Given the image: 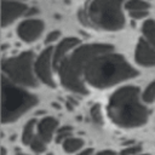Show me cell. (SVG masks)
Here are the masks:
<instances>
[{
  "instance_id": "obj_9",
  "label": "cell",
  "mask_w": 155,
  "mask_h": 155,
  "mask_svg": "<svg viewBox=\"0 0 155 155\" xmlns=\"http://www.w3.org/2000/svg\"><path fill=\"white\" fill-rule=\"evenodd\" d=\"M28 7L25 4L16 0H2L1 2V25L6 27L15 22L22 15H25Z\"/></svg>"
},
{
  "instance_id": "obj_17",
  "label": "cell",
  "mask_w": 155,
  "mask_h": 155,
  "mask_svg": "<svg viewBox=\"0 0 155 155\" xmlns=\"http://www.w3.org/2000/svg\"><path fill=\"white\" fill-rule=\"evenodd\" d=\"M142 99L145 103H153L155 101V80L151 81L142 94Z\"/></svg>"
},
{
  "instance_id": "obj_15",
  "label": "cell",
  "mask_w": 155,
  "mask_h": 155,
  "mask_svg": "<svg viewBox=\"0 0 155 155\" xmlns=\"http://www.w3.org/2000/svg\"><path fill=\"white\" fill-rule=\"evenodd\" d=\"M62 147H63V150L65 153H75L78 150H80L82 147H84V140L81 138H76V137H69L68 139H65L63 143H62Z\"/></svg>"
},
{
  "instance_id": "obj_2",
  "label": "cell",
  "mask_w": 155,
  "mask_h": 155,
  "mask_svg": "<svg viewBox=\"0 0 155 155\" xmlns=\"http://www.w3.org/2000/svg\"><path fill=\"white\" fill-rule=\"evenodd\" d=\"M111 51L113 46L108 44H87L75 48L69 56H65L56 69L62 86L74 93L87 94L88 91L84 80V71L87 63L96 56Z\"/></svg>"
},
{
  "instance_id": "obj_21",
  "label": "cell",
  "mask_w": 155,
  "mask_h": 155,
  "mask_svg": "<svg viewBox=\"0 0 155 155\" xmlns=\"http://www.w3.org/2000/svg\"><path fill=\"white\" fill-rule=\"evenodd\" d=\"M59 36H61V33H59L58 30H53V31L48 33V35L46 36V39H45V44H51V42L56 41Z\"/></svg>"
},
{
  "instance_id": "obj_8",
  "label": "cell",
  "mask_w": 155,
  "mask_h": 155,
  "mask_svg": "<svg viewBox=\"0 0 155 155\" xmlns=\"http://www.w3.org/2000/svg\"><path fill=\"white\" fill-rule=\"evenodd\" d=\"M45 29L44 22L40 19H25L17 27V35L24 42H34L39 39Z\"/></svg>"
},
{
  "instance_id": "obj_11",
  "label": "cell",
  "mask_w": 155,
  "mask_h": 155,
  "mask_svg": "<svg viewBox=\"0 0 155 155\" xmlns=\"http://www.w3.org/2000/svg\"><path fill=\"white\" fill-rule=\"evenodd\" d=\"M79 44H80L79 39L73 38V36L63 39V40L54 47V50H53V68L57 69V67L61 64V62L65 58L67 53H68L69 51H71V50H73L75 46H78Z\"/></svg>"
},
{
  "instance_id": "obj_1",
  "label": "cell",
  "mask_w": 155,
  "mask_h": 155,
  "mask_svg": "<svg viewBox=\"0 0 155 155\" xmlns=\"http://www.w3.org/2000/svg\"><path fill=\"white\" fill-rule=\"evenodd\" d=\"M138 75V71L117 53L107 52L92 58L84 71V80L90 86L104 90Z\"/></svg>"
},
{
  "instance_id": "obj_20",
  "label": "cell",
  "mask_w": 155,
  "mask_h": 155,
  "mask_svg": "<svg viewBox=\"0 0 155 155\" xmlns=\"http://www.w3.org/2000/svg\"><path fill=\"white\" fill-rule=\"evenodd\" d=\"M71 131H73V128L70 126H63V127L58 128L57 132H56V142L57 143L58 142H62L63 143L65 139H68L69 137H71Z\"/></svg>"
},
{
  "instance_id": "obj_12",
  "label": "cell",
  "mask_w": 155,
  "mask_h": 155,
  "mask_svg": "<svg viewBox=\"0 0 155 155\" xmlns=\"http://www.w3.org/2000/svg\"><path fill=\"white\" fill-rule=\"evenodd\" d=\"M57 127H58V121L52 117V116H46L42 117L36 126V131H38V136L46 143H50L51 139L53 138L54 133L57 132Z\"/></svg>"
},
{
  "instance_id": "obj_18",
  "label": "cell",
  "mask_w": 155,
  "mask_h": 155,
  "mask_svg": "<svg viewBox=\"0 0 155 155\" xmlns=\"http://www.w3.org/2000/svg\"><path fill=\"white\" fill-rule=\"evenodd\" d=\"M90 115H91V119L93 122L98 124V125H102L103 124V114H102V109H101V105L99 104H93L90 109Z\"/></svg>"
},
{
  "instance_id": "obj_10",
  "label": "cell",
  "mask_w": 155,
  "mask_h": 155,
  "mask_svg": "<svg viewBox=\"0 0 155 155\" xmlns=\"http://www.w3.org/2000/svg\"><path fill=\"white\" fill-rule=\"evenodd\" d=\"M136 62L143 67L155 65V47H153L144 39H139L134 51Z\"/></svg>"
},
{
  "instance_id": "obj_4",
  "label": "cell",
  "mask_w": 155,
  "mask_h": 155,
  "mask_svg": "<svg viewBox=\"0 0 155 155\" xmlns=\"http://www.w3.org/2000/svg\"><path fill=\"white\" fill-rule=\"evenodd\" d=\"M124 0H91L79 12L85 25L105 31H117L125 25L122 12Z\"/></svg>"
},
{
  "instance_id": "obj_22",
  "label": "cell",
  "mask_w": 155,
  "mask_h": 155,
  "mask_svg": "<svg viewBox=\"0 0 155 155\" xmlns=\"http://www.w3.org/2000/svg\"><path fill=\"white\" fill-rule=\"evenodd\" d=\"M139 150H140V147H138V145L128 147V148H126L121 151V155H137V153Z\"/></svg>"
},
{
  "instance_id": "obj_6",
  "label": "cell",
  "mask_w": 155,
  "mask_h": 155,
  "mask_svg": "<svg viewBox=\"0 0 155 155\" xmlns=\"http://www.w3.org/2000/svg\"><path fill=\"white\" fill-rule=\"evenodd\" d=\"M34 63V53L31 51H25L5 59L2 62V71L10 81L18 86L35 87L38 80L35 78Z\"/></svg>"
},
{
  "instance_id": "obj_27",
  "label": "cell",
  "mask_w": 155,
  "mask_h": 155,
  "mask_svg": "<svg viewBox=\"0 0 155 155\" xmlns=\"http://www.w3.org/2000/svg\"><path fill=\"white\" fill-rule=\"evenodd\" d=\"M137 155H148V154H137Z\"/></svg>"
},
{
  "instance_id": "obj_24",
  "label": "cell",
  "mask_w": 155,
  "mask_h": 155,
  "mask_svg": "<svg viewBox=\"0 0 155 155\" xmlns=\"http://www.w3.org/2000/svg\"><path fill=\"white\" fill-rule=\"evenodd\" d=\"M96 155H116V154L113 150H102V151L97 153Z\"/></svg>"
},
{
  "instance_id": "obj_3",
  "label": "cell",
  "mask_w": 155,
  "mask_h": 155,
  "mask_svg": "<svg viewBox=\"0 0 155 155\" xmlns=\"http://www.w3.org/2000/svg\"><path fill=\"white\" fill-rule=\"evenodd\" d=\"M108 115L116 126L134 128L148 122L149 110L140 102L137 86H124L110 96Z\"/></svg>"
},
{
  "instance_id": "obj_26",
  "label": "cell",
  "mask_w": 155,
  "mask_h": 155,
  "mask_svg": "<svg viewBox=\"0 0 155 155\" xmlns=\"http://www.w3.org/2000/svg\"><path fill=\"white\" fill-rule=\"evenodd\" d=\"M78 155H92V149L84 150V151H81V153H80V154H78Z\"/></svg>"
},
{
  "instance_id": "obj_13",
  "label": "cell",
  "mask_w": 155,
  "mask_h": 155,
  "mask_svg": "<svg viewBox=\"0 0 155 155\" xmlns=\"http://www.w3.org/2000/svg\"><path fill=\"white\" fill-rule=\"evenodd\" d=\"M142 34L144 36V40L149 42L153 47H155V21L154 19H147L142 24Z\"/></svg>"
},
{
  "instance_id": "obj_23",
  "label": "cell",
  "mask_w": 155,
  "mask_h": 155,
  "mask_svg": "<svg viewBox=\"0 0 155 155\" xmlns=\"http://www.w3.org/2000/svg\"><path fill=\"white\" fill-rule=\"evenodd\" d=\"M130 16L134 19H142L148 16V11H136V12H130Z\"/></svg>"
},
{
  "instance_id": "obj_7",
  "label": "cell",
  "mask_w": 155,
  "mask_h": 155,
  "mask_svg": "<svg viewBox=\"0 0 155 155\" xmlns=\"http://www.w3.org/2000/svg\"><path fill=\"white\" fill-rule=\"evenodd\" d=\"M53 47L45 48L39 57L35 59L34 63V71L36 78L47 85L48 87H56V82L52 76V68H53Z\"/></svg>"
},
{
  "instance_id": "obj_5",
  "label": "cell",
  "mask_w": 155,
  "mask_h": 155,
  "mask_svg": "<svg viewBox=\"0 0 155 155\" xmlns=\"http://www.w3.org/2000/svg\"><path fill=\"white\" fill-rule=\"evenodd\" d=\"M38 104L36 96L29 93L24 88L2 78L1 87V120L2 124L16 121L28 110Z\"/></svg>"
},
{
  "instance_id": "obj_16",
  "label": "cell",
  "mask_w": 155,
  "mask_h": 155,
  "mask_svg": "<svg viewBox=\"0 0 155 155\" xmlns=\"http://www.w3.org/2000/svg\"><path fill=\"white\" fill-rule=\"evenodd\" d=\"M150 7V4L144 0H128L125 2V8L130 12H136V11H148Z\"/></svg>"
},
{
  "instance_id": "obj_25",
  "label": "cell",
  "mask_w": 155,
  "mask_h": 155,
  "mask_svg": "<svg viewBox=\"0 0 155 155\" xmlns=\"http://www.w3.org/2000/svg\"><path fill=\"white\" fill-rule=\"evenodd\" d=\"M34 13H38V8H35V7H31V8H28V11H27V13L25 15H34Z\"/></svg>"
},
{
  "instance_id": "obj_14",
  "label": "cell",
  "mask_w": 155,
  "mask_h": 155,
  "mask_svg": "<svg viewBox=\"0 0 155 155\" xmlns=\"http://www.w3.org/2000/svg\"><path fill=\"white\" fill-rule=\"evenodd\" d=\"M36 126H38V124H36L35 119H31L25 124V126L23 128V133H22V142L24 145L29 147L30 143L33 142V139L36 137V134H35V127Z\"/></svg>"
},
{
  "instance_id": "obj_19",
  "label": "cell",
  "mask_w": 155,
  "mask_h": 155,
  "mask_svg": "<svg viewBox=\"0 0 155 155\" xmlns=\"http://www.w3.org/2000/svg\"><path fill=\"white\" fill-rule=\"evenodd\" d=\"M46 142H44L38 134H36V137L33 139V142L30 143V145H29V148L34 151V153H36V154H41V153H44L45 150H46Z\"/></svg>"
}]
</instances>
